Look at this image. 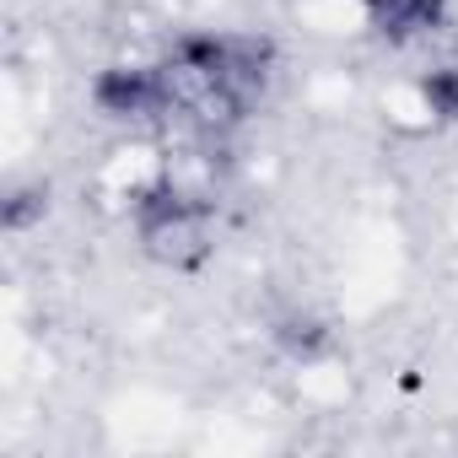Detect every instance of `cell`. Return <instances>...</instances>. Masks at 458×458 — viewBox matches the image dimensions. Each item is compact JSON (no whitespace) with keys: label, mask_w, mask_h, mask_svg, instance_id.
Masks as SVG:
<instances>
[{"label":"cell","mask_w":458,"mask_h":458,"mask_svg":"<svg viewBox=\"0 0 458 458\" xmlns=\"http://www.w3.org/2000/svg\"><path fill=\"white\" fill-rule=\"evenodd\" d=\"M420 98L437 119H458V71H431L420 81Z\"/></svg>","instance_id":"3"},{"label":"cell","mask_w":458,"mask_h":458,"mask_svg":"<svg viewBox=\"0 0 458 458\" xmlns=\"http://www.w3.org/2000/svg\"><path fill=\"white\" fill-rule=\"evenodd\" d=\"M92 98H98V108L103 114H146L151 103H157V81H151V71H130V65H114V71H103L98 76V87H92Z\"/></svg>","instance_id":"1"},{"label":"cell","mask_w":458,"mask_h":458,"mask_svg":"<svg viewBox=\"0 0 458 458\" xmlns=\"http://www.w3.org/2000/svg\"><path fill=\"white\" fill-rule=\"evenodd\" d=\"M361 6L383 22V33H410L442 22V0H361Z\"/></svg>","instance_id":"2"}]
</instances>
